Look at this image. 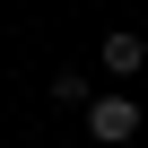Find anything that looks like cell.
Listing matches in <instances>:
<instances>
[{
  "label": "cell",
  "instance_id": "obj_3",
  "mask_svg": "<svg viewBox=\"0 0 148 148\" xmlns=\"http://www.w3.org/2000/svg\"><path fill=\"white\" fill-rule=\"evenodd\" d=\"M52 105H87V70H52Z\"/></svg>",
  "mask_w": 148,
  "mask_h": 148
},
{
  "label": "cell",
  "instance_id": "obj_1",
  "mask_svg": "<svg viewBox=\"0 0 148 148\" xmlns=\"http://www.w3.org/2000/svg\"><path fill=\"white\" fill-rule=\"evenodd\" d=\"M87 139H105V148H122V139H139V105H131L122 87H105V96H87Z\"/></svg>",
  "mask_w": 148,
  "mask_h": 148
},
{
  "label": "cell",
  "instance_id": "obj_2",
  "mask_svg": "<svg viewBox=\"0 0 148 148\" xmlns=\"http://www.w3.org/2000/svg\"><path fill=\"white\" fill-rule=\"evenodd\" d=\"M139 61H148V44H139L131 26H113V35H105V79H131Z\"/></svg>",
  "mask_w": 148,
  "mask_h": 148
}]
</instances>
